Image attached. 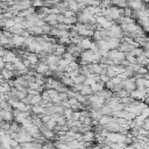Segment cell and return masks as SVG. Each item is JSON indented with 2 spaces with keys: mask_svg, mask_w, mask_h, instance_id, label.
<instances>
[{
  "mask_svg": "<svg viewBox=\"0 0 149 149\" xmlns=\"http://www.w3.org/2000/svg\"><path fill=\"white\" fill-rule=\"evenodd\" d=\"M65 52H66V45H65V44H62V43L56 44V48H55V50H54V54H55L56 56H58L59 58H62Z\"/></svg>",
  "mask_w": 149,
  "mask_h": 149,
  "instance_id": "9c48e42d",
  "label": "cell"
},
{
  "mask_svg": "<svg viewBox=\"0 0 149 149\" xmlns=\"http://www.w3.org/2000/svg\"><path fill=\"white\" fill-rule=\"evenodd\" d=\"M134 121H135V123H136V126H140V127H143V125H144V121H146V118L142 115V114H140V115H136L135 116V119H134Z\"/></svg>",
  "mask_w": 149,
  "mask_h": 149,
  "instance_id": "cb8c5ba5",
  "label": "cell"
},
{
  "mask_svg": "<svg viewBox=\"0 0 149 149\" xmlns=\"http://www.w3.org/2000/svg\"><path fill=\"white\" fill-rule=\"evenodd\" d=\"M113 95H114V97H118V98H125V97L130 95V92H128V91L125 90V88H121L120 91L113 92Z\"/></svg>",
  "mask_w": 149,
  "mask_h": 149,
  "instance_id": "44dd1931",
  "label": "cell"
},
{
  "mask_svg": "<svg viewBox=\"0 0 149 149\" xmlns=\"http://www.w3.org/2000/svg\"><path fill=\"white\" fill-rule=\"evenodd\" d=\"M130 8L135 9V10H140V8H142V1L141 0H130L129 2Z\"/></svg>",
  "mask_w": 149,
  "mask_h": 149,
  "instance_id": "ac0fdd59",
  "label": "cell"
},
{
  "mask_svg": "<svg viewBox=\"0 0 149 149\" xmlns=\"http://www.w3.org/2000/svg\"><path fill=\"white\" fill-rule=\"evenodd\" d=\"M91 87H92L93 92H94V93H97V92H100L101 90H104V88L106 87V84H105L104 81L99 80V81H97V83L92 84V85H91Z\"/></svg>",
  "mask_w": 149,
  "mask_h": 149,
  "instance_id": "4fadbf2b",
  "label": "cell"
},
{
  "mask_svg": "<svg viewBox=\"0 0 149 149\" xmlns=\"http://www.w3.org/2000/svg\"><path fill=\"white\" fill-rule=\"evenodd\" d=\"M126 59L129 62V64H135L136 63V57L132 52H127L126 54Z\"/></svg>",
  "mask_w": 149,
  "mask_h": 149,
  "instance_id": "4316f807",
  "label": "cell"
},
{
  "mask_svg": "<svg viewBox=\"0 0 149 149\" xmlns=\"http://www.w3.org/2000/svg\"><path fill=\"white\" fill-rule=\"evenodd\" d=\"M79 93H81V94H84V95H91V94L94 93V92H93L91 85H85V84H84V86H83V88H81V91H80Z\"/></svg>",
  "mask_w": 149,
  "mask_h": 149,
  "instance_id": "7402d4cb",
  "label": "cell"
},
{
  "mask_svg": "<svg viewBox=\"0 0 149 149\" xmlns=\"http://www.w3.org/2000/svg\"><path fill=\"white\" fill-rule=\"evenodd\" d=\"M41 101H42V94L41 93L31 95V98H30V105H40Z\"/></svg>",
  "mask_w": 149,
  "mask_h": 149,
  "instance_id": "d6986e66",
  "label": "cell"
},
{
  "mask_svg": "<svg viewBox=\"0 0 149 149\" xmlns=\"http://www.w3.org/2000/svg\"><path fill=\"white\" fill-rule=\"evenodd\" d=\"M33 5H34V6H42L43 2H42L41 0H35V1H33Z\"/></svg>",
  "mask_w": 149,
  "mask_h": 149,
  "instance_id": "836d02e7",
  "label": "cell"
},
{
  "mask_svg": "<svg viewBox=\"0 0 149 149\" xmlns=\"http://www.w3.org/2000/svg\"><path fill=\"white\" fill-rule=\"evenodd\" d=\"M146 95V88H136L130 92V97H133L135 100H144Z\"/></svg>",
  "mask_w": 149,
  "mask_h": 149,
  "instance_id": "277c9868",
  "label": "cell"
},
{
  "mask_svg": "<svg viewBox=\"0 0 149 149\" xmlns=\"http://www.w3.org/2000/svg\"><path fill=\"white\" fill-rule=\"evenodd\" d=\"M16 54L15 52H13L12 50H8V49H6V52H5V55L1 57V59H3L6 63H8V62H10V63H14V61L16 59Z\"/></svg>",
  "mask_w": 149,
  "mask_h": 149,
  "instance_id": "5b68a950",
  "label": "cell"
},
{
  "mask_svg": "<svg viewBox=\"0 0 149 149\" xmlns=\"http://www.w3.org/2000/svg\"><path fill=\"white\" fill-rule=\"evenodd\" d=\"M92 43H93V42H92L88 37H83V38L80 40V42L78 43V47L81 48L83 50H88V49H91Z\"/></svg>",
  "mask_w": 149,
  "mask_h": 149,
  "instance_id": "52a82bcc",
  "label": "cell"
},
{
  "mask_svg": "<svg viewBox=\"0 0 149 149\" xmlns=\"http://www.w3.org/2000/svg\"><path fill=\"white\" fill-rule=\"evenodd\" d=\"M31 113L42 116L45 113V107H43L41 105H31Z\"/></svg>",
  "mask_w": 149,
  "mask_h": 149,
  "instance_id": "8fae6325",
  "label": "cell"
},
{
  "mask_svg": "<svg viewBox=\"0 0 149 149\" xmlns=\"http://www.w3.org/2000/svg\"><path fill=\"white\" fill-rule=\"evenodd\" d=\"M146 119H148L149 118V106H146L143 109H142V113H141Z\"/></svg>",
  "mask_w": 149,
  "mask_h": 149,
  "instance_id": "4dcf8cb0",
  "label": "cell"
},
{
  "mask_svg": "<svg viewBox=\"0 0 149 149\" xmlns=\"http://www.w3.org/2000/svg\"><path fill=\"white\" fill-rule=\"evenodd\" d=\"M0 115H1V119L5 120V121H8V122H13L15 120V116H14V109H5V108H1L0 111Z\"/></svg>",
  "mask_w": 149,
  "mask_h": 149,
  "instance_id": "7a4b0ae2",
  "label": "cell"
},
{
  "mask_svg": "<svg viewBox=\"0 0 149 149\" xmlns=\"http://www.w3.org/2000/svg\"><path fill=\"white\" fill-rule=\"evenodd\" d=\"M132 54H133L135 57H139V56H141L142 54H144V49H142V48H140V47L134 48V49L132 50Z\"/></svg>",
  "mask_w": 149,
  "mask_h": 149,
  "instance_id": "484cf974",
  "label": "cell"
},
{
  "mask_svg": "<svg viewBox=\"0 0 149 149\" xmlns=\"http://www.w3.org/2000/svg\"><path fill=\"white\" fill-rule=\"evenodd\" d=\"M122 84H123V88L127 90L128 92H132V91H134V90L137 88L136 78H135L134 76H133V77H129V78H127V79H125Z\"/></svg>",
  "mask_w": 149,
  "mask_h": 149,
  "instance_id": "6da1fadb",
  "label": "cell"
},
{
  "mask_svg": "<svg viewBox=\"0 0 149 149\" xmlns=\"http://www.w3.org/2000/svg\"><path fill=\"white\" fill-rule=\"evenodd\" d=\"M92 148H93V149H102V148H101V144H99V143L93 144V146H92Z\"/></svg>",
  "mask_w": 149,
  "mask_h": 149,
  "instance_id": "e575fe53",
  "label": "cell"
},
{
  "mask_svg": "<svg viewBox=\"0 0 149 149\" xmlns=\"http://www.w3.org/2000/svg\"><path fill=\"white\" fill-rule=\"evenodd\" d=\"M132 14H133V10L130 9V8H125V16H132Z\"/></svg>",
  "mask_w": 149,
  "mask_h": 149,
  "instance_id": "d6a6232c",
  "label": "cell"
},
{
  "mask_svg": "<svg viewBox=\"0 0 149 149\" xmlns=\"http://www.w3.org/2000/svg\"><path fill=\"white\" fill-rule=\"evenodd\" d=\"M85 80H86V76H85V74H81V73H79V74L73 79L74 84H84Z\"/></svg>",
  "mask_w": 149,
  "mask_h": 149,
  "instance_id": "d4e9b609",
  "label": "cell"
},
{
  "mask_svg": "<svg viewBox=\"0 0 149 149\" xmlns=\"http://www.w3.org/2000/svg\"><path fill=\"white\" fill-rule=\"evenodd\" d=\"M85 149H93L92 147H88V148H85Z\"/></svg>",
  "mask_w": 149,
  "mask_h": 149,
  "instance_id": "d590c367",
  "label": "cell"
},
{
  "mask_svg": "<svg viewBox=\"0 0 149 149\" xmlns=\"http://www.w3.org/2000/svg\"><path fill=\"white\" fill-rule=\"evenodd\" d=\"M45 125H47V127H48V128H50V129H55V128H56V126H57V122H56V120H55V119H52V118H51V119H50Z\"/></svg>",
  "mask_w": 149,
  "mask_h": 149,
  "instance_id": "f1b7e54d",
  "label": "cell"
},
{
  "mask_svg": "<svg viewBox=\"0 0 149 149\" xmlns=\"http://www.w3.org/2000/svg\"><path fill=\"white\" fill-rule=\"evenodd\" d=\"M61 81H62V83H63L65 86H68V87H72V86L74 85L73 79H72V78L69 76V73H68V72H66V74H65V76H64V77L61 79Z\"/></svg>",
  "mask_w": 149,
  "mask_h": 149,
  "instance_id": "5bb4252c",
  "label": "cell"
},
{
  "mask_svg": "<svg viewBox=\"0 0 149 149\" xmlns=\"http://www.w3.org/2000/svg\"><path fill=\"white\" fill-rule=\"evenodd\" d=\"M136 63H137V64H140V65H143V66H147V65L149 64V59H148V57H147L146 52H144V54H142L141 56L136 57Z\"/></svg>",
  "mask_w": 149,
  "mask_h": 149,
  "instance_id": "2e32d148",
  "label": "cell"
},
{
  "mask_svg": "<svg viewBox=\"0 0 149 149\" xmlns=\"http://www.w3.org/2000/svg\"><path fill=\"white\" fill-rule=\"evenodd\" d=\"M49 65L47 63H43V62H40L35 65V71L37 73H42V74H45L48 71H49Z\"/></svg>",
  "mask_w": 149,
  "mask_h": 149,
  "instance_id": "8992f818",
  "label": "cell"
},
{
  "mask_svg": "<svg viewBox=\"0 0 149 149\" xmlns=\"http://www.w3.org/2000/svg\"><path fill=\"white\" fill-rule=\"evenodd\" d=\"M27 130H28V133H29L34 139H36V137H38V136L41 135V129H40L37 126H35V125H31Z\"/></svg>",
  "mask_w": 149,
  "mask_h": 149,
  "instance_id": "7c38bea8",
  "label": "cell"
},
{
  "mask_svg": "<svg viewBox=\"0 0 149 149\" xmlns=\"http://www.w3.org/2000/svg\"><path fill=\"white\" fill-rule=\"evenodd\" d=\"M63 115L66 118V120L72 119V115H73V109H72V108H65V109H64Z\"/></svg>",
  "mask_w": 149,
  "mask_h": 149,
  "instance_id": "83f0119b",
  "label": "cell"
},
{
  "mask_svg": "<svg viewBox=\"0 0 149 149\" xmlns=\"http://www.w3.org/2000/svg\"><path fill=\"white\" fill-rule=\"evenodd\" d=\"M26 37H23L22 35H13V37H12V40H10V42L13 43V45L14 47H16V48H20V47H23L24 44H26Z\"/></svg>",
  "mask_w": 149,
  "mask_h": 149,
  "instance_id": "3957f363",
  "label": "cell"
},
{
  "mask_svg": "<svg viewBox=\"0 0 149 149\" xmlns=\"http://www.w3.org/2000/svg\"><path fill=\"white\" fill-rule=\"evenodd\" d=\"M113 119H114L113 115H102V116L99 119V125H101V126L105 127L106 125H108L109 122H112Z\"/></svg>",
  "mask_w": 149,
  "mask_h": 149,
  "instance_id": "9a60e30c",
  "label": "cell"
},
{
  "mask_svg": "<svg viewBox=\"0 0 149 149\" xmlns=\"http://www.w3.org/2000/svg\"><path fill=\"white\" fill-rule=\"evenodd\" d=\"M63 15H64L65 17H72V16H74V14H73V10H65Z\"/></svg>",
  "mask_w": 149,
  "mask_h": 149,
  "instance_id": "1f68e13d",
  "label": "cell"
},
{
  "mask_svg": "<svg viewBox=\"0 0 149 149\" xmlns=\"http://www.w3.org/2000/svg\"><path fill=\"white\" fill-rule=\"evenodd\" d=\"M14 76H15L14 71H10V70H8V69H2V70H1V80H6V81L12 80V78H13Z\"/></svg>",
  "mask_w": 149,
  "mask_h": 149,
  "instance_id": "30bf717a",
  "label": "cell"
},
{
  "mask_svg": "<svg viewBox=\"0 0 149 149\" xmlns=\"http://www.w3.org/2000/svg\"><path fill=\"white\" fill-rule=\"evenodd\" d=\"M99 111H100V113L102 115H112L113 114V109L109 106H107V105H104Z\"/></svg>",
  "mask_w": 149,
  "mask_h": 149,
  "instance_id": "603a6c76",
  "label": "cell"
},
{
  "mask_svg": "<svg viewBox=\"0 0 149 149\" xmlns=\"http://www.w3.org/2000/svg\"><path fill=\"white\" fill-rule=\"evenodd\" d=\"M68 6H69L70 10H73V12H77L80 8V3L78 1H76V0H70L69 3H68Z\"/></svg>",
  "mask_w": 149,
  "mask_h": 149,
  "instance_id": "ffe728a7",
  "label": "cell"
},
{
  "mask_svg": "<svg viewBox=\"0 0 149 149\" xmlns=\"http://www.w3.org/2000/svg\"><path fill=\"white\" fill-rule=\"evenodd\" d=\"M147 146H148V147H149V142H148V143H147Z\"/></svg>",
  "mask_w": 149,
  "mask_h": 149,
  "instance_id": "74e56055",
  "label": "cell"
},
{
  "mask_svg": "<svg viewBox=\"0 0 149 149\" xmlns=\"http://www.w3.org/2000/svg\"><path fill=\"white\" fill-rule=\"evenodd\" d=\"M99 77H100V80H101V81H104L105 84H106L107 81H109V80H111V77H109L108 74H106V73H105V74H100Z\"/></svg>",
  "mask_w": 149,
  "mask_h": 149,
  "instance_id": "f546056e",
  "label": "cell"
},
{
  "mask_svg": "<svg viewBox=\"0 0 149 149\" xmlns=\"http://www.w3.org/2000/svg\"><path fill=\"white\" fill-rule=\"evenodd\" d=\"M83 141H85V142H94L95 141V132L93 129L85 132L83 134Z\"/></svg>",
  "mask_w": 149,
  "mask_h": 149,
  "instance_id": "ba28073f",
  "label": "cell"
},
{
  "mask_svg": "<svg viewBox=\"0 0 149 149\" xmlns=\"http://www.w3.org/2000/svg\"><path fill=\"white\" fill-rule=\"evenodd\" d=\"M97 94H99L100 97H102V98H105V99H108V98H111V97H113V92L111 91V90H108V88H104V90H101L100 92H97Z\"/></svg>",
  "mask_w": 149,
  "mask_h": 149,
  "instance_id": "e0dca14e",
  "label": "cell"
},
{
  "mask_svg": "<svg viewBox=\"0 0 149 149\" xmlns=\"http://www.w3.org/2000/svg\"><path fill=\"white\" fill-rule=\"evenodd\" d=\"M51 149H57V148H56V147H52V148H51Z\"/></svg>",
  "mask_w": 149,
  "mask_h": 149,
  "instance_id": "8d00e7d4",
  "label": "cell"
}]
</instances>
